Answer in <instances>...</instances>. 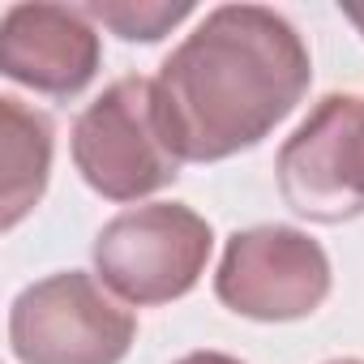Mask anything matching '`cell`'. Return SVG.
<instances>
[{
    "instance_id": "1",
    "label": "cell",
    "mask_w": 364,
    "mask_h": 364,
    "mask_svg": "<svg viewBox=\"0 0 364 364\" xmlns=\"http://www.w3.org/2000/svg\"><path fill=\"white\" fill-rule=\"evenodd\" d=\"M309 82V48L283 14L219 5L159 65L154 95L180 163H219L270 137Z\"/></svg>"
},
{
    "instance_id": "2",
    "label": "cell",
    "mask_w": 364,
    "mask_h": 364,
    "mask_svg": "<svg viewBox=\"0 0 364 364\" xmlns=\"http://www.w3.org/2000/svg\"><path fill=\"white\" fill-rule=\"evenodd\" d=\"M215 228L185 202L120 210L95 236V274L124 304L150 309L189 296L210 262Z\"/></svg>"
},
{
    "instance_id": "3",
    "label": "cell",
    "mask_w": 364,
    "mask_h": 364,
    "mask_svg": "<svg viewBox=\"0 0 364 364\" xmlns=\"http://www.w3.org/2000/svg\"><path fill=\"white\" fill-rule=\"evenodd\" d=\"M73 167L107 202H141L180 176L150 77H116L73 120Z\"/></svg>"
},
{
    "instance_id": "4",
    "label": "cell",
    "mask_w": 364,
    "mask_h": 364,
    "mask_svg": "<svg viewBox=\"0 0 364 364\" xmlns=\"http://www.w3.org/2000/svg\"><path fill=\"white\" fill-rule=\"evenodd\" d=\"M133 338L137 317L86 270L48 274L9 304V347L18 364H120Z\"/></svg>"
},
{
    "instance_id": "5",
    "label": "cell",
    "mask_w": 364,
    "mask_h": 364,
    "mask_svg": "<svg viewBox=\"0 0 364 364\" xmlns=\"http://www.w3.org/2000/svg\"><path fill=\"white\" fill-rule=\"evenodd\" d=\"M279 193L309 223H351L364 215V95H326L279 146Z\"/></svg>"
},
{
    "instance_id": "6",
    "label": "cell",
    "mask_w": 364,
    "mask_h": 364,
    "mask_svg": "<svg viewBox=\"0 0 364 364\" xmlns=\"http://www.w3.org/2000/svg\"><path fill=\"white\" fill-rule=\"evenodd\" d=\"M330 283V257L309 232L257 223L228 236L215 296L223 309L249 321H300L326 304Z\"/></svg>"
},
{
    "instance_id": "7",
    "label": "cell",
    "mask_w": 364,
    "mask_h": 364,
    "mask_svg": "<svg viewBox=\"0 0 364 364\" xmlns=\"http://www.w3.org/2000/svg\"><path fill=\"white\" fill-rule=\"evenodd\" d=\"M103 65V43L82 5H9L0 18V73L52 99L82 95Z\"/></svg>"
},
{
    "instance_id": "8",
    "label": "cell",
    "mask_w": 364,
    "mask_h": 364,
    "mask_svg": "<svg viewBox=\"0 0 364 364\" xmlns=\"http://www.w3.org/2000/svg\"><path fill=\"white\" fill-rule=\"evenodd\" d=\"M52 146L56 129L43 112L26 107L22 99L5 95L0 99V171H5V189H0V228H18L48 189L52 176Z\"/></svg>"
},
{
    "instance_id": "9",
    "label": "cell",
    "mask_w": 364,
    "mask_h": 364,
    "mask_svg": "<svg viewBox=\"0 0 364 364\" xmlns=\"http://www.w3.org/2000/svg\"><path fill=\"white\" fill-rule=\"evenodd\" d=\"M82 9L90 22H103L129 43H154L193 14L189 0H176V5H167V0H86Z\"/></svg>"
},
{
    "instance_id": "10",
    "label": "cell",
    "mask_w": 364,
    "mask_h": 364,
    "mask_svg": "<svg viewBox=\"0 0 364 364\" xmlns=\"http://www.w3.org/2000/svg\"><path fill=\"white\" fill-rule=\"evenodd\" d=\"M176 364H245V360H236L228 351H189V355H180Z\"/></svg>"
},
{
    "instance_id": "11",
    "label": "cell",
    "mask_w": 364,
    "mask_h": 364,
    "mask_svg": "<svg viewBox=\"0 0 364 364\" xmlns=\"http://www.w3.org/2000/svg\"><path fill=\"white\" fill-rule=\"evenodd\" d=\"M338 9H343V18H347V22L364 35V5H338Z\"/></svg>"
},
{
    "instance_id": "12",
    "label": "cell",
    "mask_w": 364,
    "mask_h": 364,
    "mask_svg": "<svg viewBox=\"0 0 364 364\" xmlns=\"http://www.w3.org/2000/svg\"><path fill=\"white\" fill-rule=\"evenodd\" d=\"M326 364H364V360H351V355H343V360H326Z\"/></svg>"
}]
</instances>
